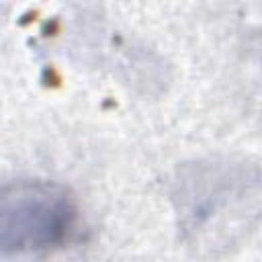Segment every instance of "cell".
<instances>
[{"mask_svg": "<svg viewBox=\"0 0 262 262\" xmlns=\"http://www.w3.org/2000/svg\"><path fill=\"white\" fill-rule=\"evenodd\" d=\"M78 205L66 186L49 180H16L0 186V256L47 252L70 239Z\"/></svg>", "mask_w": 262, "mask_h": 262, "instance_id": "cell-1", "label": "cell"}]
</instances>
